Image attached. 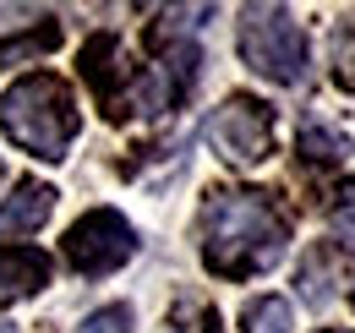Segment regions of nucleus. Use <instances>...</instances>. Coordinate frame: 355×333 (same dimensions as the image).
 <instances>
[{"label":"nucleus","instance_id":"20e7f679","mask_svg":"<svg viewBox=\"0 0 355 333\" xmlns=\"http://www.w3.org/2000/svg\"><path fill=\"white\" fill-rule=\"evenodd\" d=\"M132 251H137V230L115 208H88L66 230V262L77 273H88V279L115 273L121 262H132Z\"/></svg>","mask_w":355,"mask_h":333},{"label":"nucleus","instance_id":"ddd939ff","mask_svg":"<svg viewBox=\"0 0 355 333\" xmlns=\"http://www.w3.org/2000/svg\"><path fill=\"white\" fill-rule=\"evenodd\" d=\"M77 333H132V306H98Z\"/></svg>","mask_w":355,"mask_h":333},{"label":"nucleus","instance_id":"4468645a","mask_svg":"<svg viewBox=\"0 0 355 333\" xmlns=\"http://www.w3.org/2000/svg\"><path fill=\"white\" fill-rule=\"evenodd\" d=\"M339 83L355 87V22L339 28Z\"/></svg>","mask_w":355,"mask_h":333},{"label":"nucleus","instance_id":"f8f14e48","mask_svg":"<svg viewBox=\"0 0 355 333\" xmlns=\"http://www.w3.org/2000/svg\"><path fill=\"white\" fill-rule=\"evenodd\" d=\"M170 333H219V317H214L202 300L186 295V300L175 306V317H170Z\"/></svg>","mask_w":355,"mask_h":333},{"label":"nucleus","instance_id":"7ed1b4c3","mask_svg":"<svg viewBox=\"0 0 355 333\" xmlns=\"http://www.w3.org/2000/svg\"><path fill=\"white\" fill-rule=\"evenodd\" d=\"M235 44H241V60L268 77V83H301L306 77V33L301 22L284 11V6H246L241 11V28H235Z\"/></svg>","mask_w":355,"mask_h":333},{"label":"nucleus","instance_id":"39448f33","mask_svg":"<svg viewBox=\"0 0 355 333\" xmlns=\"http://www.w3.org/2000/svg\"><path fill=\"white\" fill-rule=\"evenodd\" d=\"M208 142L230 164H263L273 153V104L252 99V93L224 99L214 110V121H208Z\"/></svg>","mask_w":355,"mask_h":333},{"label":"nucleus","instance_id":"1a4fd4ad","mask_svg":"<svg viewBox=\"0 0 355 333\" xmlns=\"http://www.w3.org/2000/svg\"><path fill=\"white\" fill-rule=\"evenodd\" d=\"M290 323H295V311H290L284 295H257V300L241 311V328L246 333H290Z\"/></svg>","mask_w":355,"mask_h":333},{"label":"nucleus","instance_id":"2eb2a0df","mask_svg":"<svg viewBox=\"0 0 355 333\" xmlns=\"http://www.w3.org/2000/svg\"><path fill=\"white\" fill-rule=\"evenodd\" d=\"M328 333H345V328H328Z\"/></svg>","mask_w":355,"mask_h":333},{"label":"nucleus","instance_id":"9b49d317","mask_svg":"<svg viewBox=\"0 0 355 333\" xmlns=\"http://www.w3.org/2000/svg\"><path fill=\"white\" fill-rule=\"evenodd\" d=\"M60 44V28L55 22H44V28H33V33H17V39L0 44V60L11 66V60H28V55H44V49H55Z\"/></svg>","mask_w":355,"mask_h":333},{"label":"nucleus","instance_id":"9d476101","mask_svg":"<svg viewBox=\"0 0 355 333\" xmlns=\"http://www.w3.org/2000/svg\"><path fill=\"white\" fill-rule=\"evenodd\" d=\"M295 148L306 153L311 164H339V159L350 153V137H345V131H328V126H306Z\"/></svg>","mask_w":355,"mask_h":333},{"label":"nucleus","instance_id":"423d86ee","mask_svg":"<svg viewBox=\"0 0 355 333\" xmlns=\"http://www.w3.org/2000/svg\"><path fill=\"white\" fill-rule=\"evenodd\" d=\"M49 213H55V186H44V180H22V186L0 203V241H17V235L44 230Z\"/></svg>","mask_w":355,"mask_h":333},{"label":"nucleus","instance_id":"f03ea898","mask_svg":"<svg viewBox=\"0 0 355 333\" xmlns=\"http://www.w3.org/2000/svg\"><path fill=\"white\" fill-rule=\"evenodd\" d=\"M0 126L11 142H22L33 159H66V148L77 142L83 115H77V99L66 77L55 71H28L22 83H11L0 93Z\"/></svg>","mask_w":355,"mask_h":333},{"label":"nucleus","instance_id":"f257e3e1","mask_svg":"<svg viewBox=\"0 0 355 333\" xmlns=\"http://www.w3.org/2000/svg\"><path fill=\"white\" fill-rule=\"evenodd\" d=\"M290 241V219L273 208L268 191H214L202 208V262L219 279L268 273Z\"/></svg>","mask_w":355,"mask_h":333},{"label":"nucleus","instance_id":"0eeeda50","mask_svg":"<svg viewBox=\"0 0 355 333\" xmlns=\"http://www.w3.org/2000/svg\"><path fill=\"white\" fill-rule=\"evenodd\" d=\"M49 284V257L39 246H0V306Z\"/></svg>","mask_w":355,"mask_h":333},{"label":"nucleus","instance_id":"6e6552de","mask_svg":"<svg viewBox=\"0 0 355 333\" xmlns=\"http://www.w3.org/2000/svg\"><path fill=\"white\" fill-rule=\"evenodd\" d=\"M345 246H334V241H317V246L301 257V273H295V284L306 295V306H328L334 290H339V279H345Z\"/></svg>","mask_w":355,"mask_h":333}]
</instances>
